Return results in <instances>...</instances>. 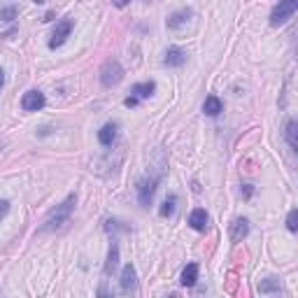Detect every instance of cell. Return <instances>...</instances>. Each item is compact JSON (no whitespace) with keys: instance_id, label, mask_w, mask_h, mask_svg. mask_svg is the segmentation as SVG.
I'll return each instance as SVG.
<instances>
[{"instance_id":"cell-1","label":"cell","mask_w":298,"mask_h":298,"mask_svg":"<svg viewBox=\"0 0 298 298\" xmlns=\"http://www.w3.org/2000/svg\"><path fill=\"white\" fill-rule=\"evenodd\" d=\"M75 205H77V193H70V196H68L66 201L61 203V205H56L54 210L47 214L42 231H56V228H61L63 224H68V219H70V214H72V210H75Z\"/></svg>"},{"instance_id":"cell-2","label":"cell","mask_w":298,"mask_h":298,"mask_svg":"<svg viewBox=\"0 0 298 298\" xmlns=\"http://www.w3.org/2000/svg\"><path fill=\"white\" fill-rule=\"evenodd\" d=\"M163 177V168L158 172H154V168H149L147 177H142L140 182H137V201H140L142 207H149L154 201V193H156V187L161 182Z\"/></svg>"},{"instance_id":"cell-3","label":"cell","mask_w":298,"mask_h":298,"mask_svg":"<svg viewBox=\"0 0 298 298\" xmlns=\"http://www.w3.org/2000/svg\"><path fill=\"white\" fill-rule=\"evenodd\" d=\"M298 10V0H280L277 5L270 12V26H282L296 14Z\"/></svg>"},{"instance_id":"cell-4","label":"cell","mask_w":298,"mask_h":298,"mask_svg":"<svg viewBox=\"0 0 298 298\" xmlns=\"http://www.w3.org/2000/svg\"><path fill=\"white\" fill-rule=\"evenodd\" d=\"M124 77V68L119 66V61H105L101 68V84L105 86V89H110V86H116L119 82H122Z\"/></svg>"},{"instance_id":"cell-5","label":"cell","mask_w":298,"mask_h":298,"mask_svg":"<svg viewBox=\"0 0 298 298\" xmlns=\"http://www.w3.org/2000/svg\"><path fill=\"white\" fill-rule=\"evenodd\" d=\"M72 28H75V19H63V21H58V24H56V28H54V35H51V40H49V49L61 47L63 42L70 37Z\"/></svg>"},{"instance_id":"cell-6","label":"cell","mask_w":298,"mask_h":298,"mask_svg":"<svg viewBox=\"0 0 298 298\" xmlns=\"http://www.w3.org/2000/svg\"><path fill=\"white\" fill-rule=\"evenodd\" d=\"M21 107H24L26 112H37V110H42L45 107V93L42 91H28V93H24V98H21Z\"/></svg>"},{"instance_id":"cell-7","label":"cell","mask_w":298,"mask_h":298,"mask_svg":"<svg viewBox=\"0 0 298 298\" xmlns=\"http://www.w3.org/2000/svg\"><path fill=\"white\" fill-rule=\"evenodd\" d=\"M163 63L170 68H180L187 63V51L180 49V47H170V49L166 51V58H163Z\"/></svg>"},{"instance_id":"cell-8","label":"cell","mask_w":298,"mask_h":298,"mask_svg":"<svg viewBox=\"0 0 298 298\" xmlns=\"http://www.w3.org/2000/svg\"><path fill=\"white\" fill-rule=\"evenodd\" d=\"M191 16H193V12H191V10H187V7H184V10H177V12H172V14L168 16L166 26L170 28V31H177V28L187 24V21L191 19Z\"/></svg>"},{"instance_id":"cell-9","label":"cell","mask_w":298,"mask_h":298,"mask_svg":"<svg viewBox=\"0 0 298 298\" xmlns=\"http://www.w3.org/2000/svg\"><path fill=\"white\" fill-rule=\"evenodd\" d=\"M247 233H249L247 219H235V222L231 224V240L233 243H243L245 237H247Z\"/></svg>"},{"instance_id":"cell-10","label":"cell","mask_w":298,"mask_h":298,"mask_svg":"<svg viewBox=\"0 0 298 298\" xmlns=\"http://www.w3.org/2000/svg\"><path fill=\"white\" fill-rule=\"evenodd\" d=\"M122 289L124 291H135L137 289V275H135V268L128 263V266H124L122 270Z\"/></svg>"},{"instance_id":"cell-11","label":"cell","mask_w":298,"mask_h":298,"mask_svg":"<svg viewBox=\"0 0 298 298\" xmlns=\"http://www.w3.org/2000/svg\"><path fill=\"white\" fill-rule=\"evenodd\" d=\"M207 222H210V217H207V212H205V210H201V207L189 214V226H191L193 231H205Z\"/></svg>"},{"instance_id":"cell-12","label":"cell","mask_w":298,"mask_h":298,"mask_svg":"<svg viewBox=\"0 0 298 298\" xmlns=\"http://www.w3.org/2000/svg\"><path fill=\"white\" fill-rule=\"evenodd\" d=\"M98 140H101V145H105V147H110L112 142L116 140V124L112 122V124H105V126L98 131Z\"/></svg>"},{"instance_id":"cell-13","label":"cell","mask_w":298,"mask_h":298,"mask_svg":"<svg viewBox=\"0 0 298 298\" xmlns=\"http://www.w3.org/2000/svg\"><path fill=\"white\" fill-rule=\"evenodd\" d=\"M198 280V263H189L187 268L182 270V277H180V282L184 284V287H193Z\"/></svg>"},{"instance_id":"cell-14","label":"cell","mask_w":298,"mask_h":298,"mask_svg":"<svg viewBox=\"0 0 298 298\" xmlns=\"http://www.w3.org/2000/svg\"><path fill=\"white\" fill-rule=\"evenodd\" d=\"M222 110H224V103L219 101L217 96H207V98H205V105H203V112H205L207 116H217Z\"/></svg>"},{"instance_id":"cell-15","label":"cell","mask_w":298,"mask_h":298,"mask_svg":"<svg viewBox=\"0 0 298 298\" xmlns=\"http://www.w3.org/2000/svg\"><path fill=\"white\" fill-rule=\"evenodd\" d=\"M131 91H133L135 98H149L154 91H156V84H154V82H140V84L133 86Z\"/></svg>"},{"instance_id":"cell-16","label":"cell","mask_w":298,"mask_h":298,"mask_svg":"<svg viewBox=\"0 0 298 298\" xmlns=\"http://www.w3.org/2000/svg\"><path fill=\"white\" fill-rule=\"evenodd\" d=\"M287 142L293 152H298V124L293 122V119L287 122Z\"/></svg>"},{"instance_id":"cell-17","label":"cell","mask_w":298,"mask_h":298,"mask_svg":"<svg viewBox=\"0 0 298 298\" xmlns=\"http://www.w3.org/2000/svg\"><path fill=\"white\" fill-rule=\"evenodd\" d=\"M116 266H119V247H116V245H112L110 254H107V263H105V275L114 273Z\"/></svg>"},{"instance_id":"cell-18","label":"cell","mask_w":298,"mask_h":298,"mask_svg":"<svg viewBox=\"0 0 298 298\" xmlns=\"http://www.w3.org/2000/svg\"><path fill=\"white\" fill-rule=\"evenodd\" d=\"M280 289H282V284H280L277 277H268L259 284V291L261 293H280Z\"/></svg>"},{"instance_id":"cell-19","label":"cell","mask_w":298,"mask_h":298,"mask_svg":"<svg viewBox=\"0 0 298 298\" xmlns=\"http://www.w3.org/2000/svg\"><path fill=\"white\" fill-rule=\"evenodd\" d=\"M175 205H177V196H175V193H170V196L163 201V205H161V210H158V214H161V217H172V212H175Z\"/></svg>"},{"instance_id":"cell-20","label":"cell","mask_w":298,"mask_h":298,"mask_svg":"<svg viewBox=\"0 0 298 298\" xmlns=\"http://www.w3.org/2000/svg\"><path fill=\"white\" fill-rule=\"evenodd\" d=\"M16 14H19V10H16L14 5H7V7H0V19L3 21H14Z\"/></svg>"},{"instance_id":"cell-21","label":"cell","mask_w":298,"mask_h":298,"mask_svg":"<svg viewBox=\"0 0 298 298\" xmlns=\"http://www.w3.org/2000/svg\"><path fill=\"white\" fill-rule=\"evenodd\" d=\"M287 228L291 233L298 231V210L293 207V210H289V217H287Z\"/></svg>"},{"instance_id":"cell-22","label":"cell","mask_w":298,"mask_h":298,"mask_svg":"<svg viewBox=\"0 0 298 298\" xmlns=\"http://www.w3.org/2000/svg\"><path fill=\"white\" fill-rule=\"evenodd\" d=\"M7 212H10V203H7V201H0V219H5Z\"/></svg>"},{"instance_id":"cell-23","label":"cell","mask_w":298,"mask_h":298,"mask_svg":"<svg viewBox=\"0 0 298 298\" xmlns=\"http://www.w3.org/2000/svg\"><path fill=\"white\" fill-rule=\"evenodd\" d=\"M124 105H126V107H135V105H137V98H135V96L126 98V101H124Z\"/></svg>"},{"instance_id":"cell-24","label":"cell","mask_w":298,"mask_h":298,"mask_svg":"<svg viewBox=\"0 0 298 298\" xmlns=\"http://www.w3.org/2000/svg\"><path fill=\"white\" fill-rule=\"evenodd\" d=\"M128 3H131V0H114V5H116V7H126Z\"/></svg>"},{"instance_id":"cell-25","label":"cell","mask_w":298,"mask_h":298,"mask_svg":"<svg viewBox=\"0 0 298 298\" xmlns=\"http://www.w3.org/2000/svg\"><path fill=\"white\" fill-rule=\"evenodd\" d=\"M5 86V72H3V68H0V89Z\"/></svg>"},{"instance_id":"cell-26","label":"cell","mask_w":298,"mask_h":298,"mask_svg":"<svg viewBox=\"0 0 298 298\" xmlns=\"http://www.w3.org/2000/svg\"><path fill=\"white\" fill-rule=\"evenodd\" d=\"M33 3H37V5H42V3H45V0H33Z\"/></svg>"}]
</instances>
